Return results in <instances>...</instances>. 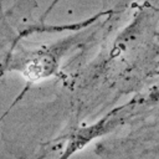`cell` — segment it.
<instances>
[{
  "instance_id": "cell-1",
  "label": "cell",
  "mask_w": 159,
  "mask_h": 159,
  "mask_svg": "<svg viewBox=\"0 0 159 159\" xmlns=\"http://www.w3.org/2000/svg\"><path fill=\"white\" fill-rule=\"evenodd\" d=\"M109 128H111V120L108 119V117H104L92 125L76 129L68 137V142H67L62 154L58 157V159H70L75 153L83 149L91 140L102 135Z\"/></svg>"
}]
</instances>
